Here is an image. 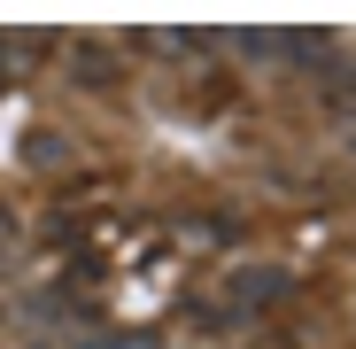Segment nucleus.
Masks as SVG:
<instances>
[{"label":"nucleus","mask_w":356,"mask_h":349,"mask_svg":"<svg viewBox=\"0 0 356 349\" xmlns=\"http://www.w3.org/2000/svg\"><path fill=\"white\" fill-rule=\"evenodd\" d=\"M78 78L86 86H116V54L108 47H78Z\"/></svg>","instance_id":"nucleus-1"}]
</instances>
